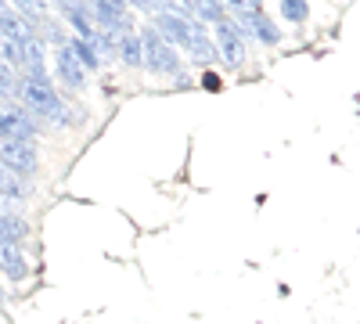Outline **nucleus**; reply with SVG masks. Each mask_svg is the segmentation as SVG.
Listing matches in <instances>:
<instances>
[{
    "label": "nucleus",
    "mask_w": 360,
    "mask_h": 324,
    "mask_svg": "<svg viewBox=\"0 0 360 324\" xmlns=\"http://www.w3.org/2000/svg\"><path fill=\"white\" fill-rule=\"evenodd\" d=\"M141 51H144V65L152 72H176L180 69L176 51L155 33V29H144L141 33Z\"/></svg>",
    "instance_id": "nucleus-1"
},
{
    "label": "nucleus",
    "mask_w": 360,
    "mask_h": 324,
    "mask_svg": "<svg viewBox=\"0 0 360 324\" xmlns=\"http://www.w3.org/2000/svg\"><path fill=\"white\" fill-rule=\"evenodd\" d=\"M18 101H22L25 112H33V115H54V119H58V115H65L62 101H58L54 91H51V83H29V79H22Z\"/></svg>",
    "instance_id": "nucleus-2"
},
{
    "label": "nucleus",
    "mask_w": 360,
    "mask_h": 324,
    "mask_svg": "<svg viewBox=\"0 0 360 324\" xmlns=\"http://www.w3.org/2000/svg\"><path fill=\"white\" fill-rule=\"evenodd\" d=\"M0 166L8 173H37V152H33V141H0Z\"/></svg>",
    "instance_id": "nucleus-3"
},
{
    "label": "nucleus",
    "mask_w": 360,
    "mask_h": 324,
    "mask_svg": "<svg viewBox=\"0 0 360 324\" xmlns=\"http://www.w3.org/2000/svg\"><path fill=\"white\" fill-rule=\"evenodd\" d=\"M217 44H220V58L227 65H242L245 62V44H242V29L234 22H217Z\"/></svg>",
    "instance_id": "nucleus-4"
},
{
    "label": "nucleus",
    "mask_w": 360,
    "mask_h": 324,
    "mask_svg": "<svg viewBox=\"0 0 360 324\" xmlns=\"http://www.w3.org/2000/svg\"><path fill=\"white\" fill-rule=\"evenodd\" d=\"M195 33H202V29L184 11H162L159 15V37H166L173 44H188V37H195Z\"/></svg>",
    "instance_id": "nucleus-5"
},
{
    "label": "nucleus",
    "mask_w": 360,
    "mask_h": 324,
    "mask_svg": "<svg viewBox=\"0 0 360 324\" xmlns=\"http://www.w3.org/2000/svg\"><path fill=\"white\" fill-rule=\"evenodd\" d=\"M238 18H242V37H249V33H256L263 44H278V29H274V22H270L263 11H238Z\"/></svg>",
    "instance_id": "nucleus-6"
},
{
    "label": "nucleus",
    "mask_w": 360,
    "mask_h": 324,
    "mask_svg": "<svg viewBox=\"0 0 360 324\" xmlns=\"http://www.w3.org/2000/svg\"><path fill=\"white\" fill-rule=\"evenodd\" d=\"M58 72H62V79H65L69 86H83V65L76 62V54H72L69 44L58 51Z\"/></svg>",
    "instance_id": "nucleus-7"
},
{
    "label": "nucleus",
    "mask_w": 360,
    "mask_h": 324,
    "mask_svg": "<svg viewBox=\"0 0 360 324\" xmlns=\"http://www.w3.org/2000/svg\"><path fill=\"white\" fill-rule=\"evenodd\" d=\"M0 271H4L11 281H22V278L29 274L25 259H22V252H18L15 245H0Z\"/></svg>",
    "instance_id": "nucleus-8"
},
{
    "label": "nucleus",
    "mask_w": 360,
    "mask_h": 324,
    "mask_svg": "<svg viewBox=\"0 0 360 324\" xmlns=\"http://www.w3.org/2000/svg\"><path fill=\"white\" fill-rule=\"evenodd\" d=\"M184 15H198L202 22H224V4L220 0H184Z\"/></svg>",
    "instance_id": "nucleus-9"
},
{
    "label": "nucleus",
    "mask_w": 360,
    "mask_h": 324,
    "mask_svg": "<svg viewBox=\"0 0 360 324\" xmlns=\"http://www.w3.org/2000/svg\"><path fill=\"white\" fill-rule=\"evenodd\" d=\"M0 58H4V65H8V69H25L22 40H15V37H0Z\"/></svg>",
    "instance_id": "nucleus-10"
},
{
    "label": "nucleus",
    "mask_w": 360,
    "mask_h": 324,
    "mask_svg": "<svg viewBox=\"0 0 360 324\" xmlns=\"http://www.w3.org/2000/svg\"><path fill=\"white\" fill-rule=\"evenodd\" d=\"M119 54H123V62H127V65H144L141 40H137V37H130V33L119 37Z\"/></svg>",
    "instance_id": "nucleus-11"
},
{
    "label": "nucleus",
    "mask_w": 360,
    "mask_h": 324,
    "mask_svg": "<svg viewBox=\"0 0 360 324\" xmlns=\"http://www.w3.org/2000/svg\"><path fill=\"white\" fill-rule=\"evenodd\" d=\"M25 234V223L15 216H0V245H15Z\"/></svg>",
    "instance_id": "nucleus-12"
},
{
    "label": "nucleus",
    "mask_w": 360,
    "mask_h": 324,
    "mask_svg": "<svg viewBox=\"0 0 360 324\" xmlns=\"http://www.w3.org/2000/svg\"><path fill=\"white\" fill-rule=\"evenodd\" d=\"M69 47H72V54H76V62H79V65H86V69H98V65H101V58H98V51L90 47L86 40H72Z\"/></svg>",
    "instance_id": "nucleus-13"
},
{
    "label": "nucleus",
    "mask_w": 360,
    "mask_h": 324,
    "mask_svg": "<svg viewBox=\"0 0 360 324\" xmlns=\"http://www.w3.org/2000/svg\"><path fill=\"white\" fill-rule=\"evenodd\" d=\"M184 47H188V54H191V58H198V62H209V58L217 54V51H213V44H209L202 33L188 37V44H184Z\"/></svg>",
    "instance_id": "nucleus-14"
},
{
    "label": "nucleus",
    "mask_w": 360,
    "mask_h": 324,
    "mask_svg": "<svg viewBox=\"0 0 360 324\" xmlns=\"http://www.w3.org/2000/svg\"><path fill=\"white\" fill-rule=\"evenodd\" d=\"M18 91H22V79L0 62V98H18Z\"/></svg>",
    "instance_id": "nucleus-15"
},
{
    "label": "nucleus",
    "mask_w": 360,
    "mask_h": 324,
    "mask_svg": "<svg viewBox=\"0 0 360 324\" xmlns=\"http://www.w3.org/2000/svg\"><path fill=\"white\" fill-rule=\"evenodd\" d=\"M281 15L288 22H307L310 8H307V0H281Z\"/></svg>",
    "instance_id": "nucleus-16"
},
{
    "label": "nucleus",
    "mask_w": 360,
    "mask_h": 324,
    "mask_svg": "<svg viewBox=\"0 0 360 324\" xmlns=\"http://www.w3.org/2000/svg\"><path fill=\"white\" fill-rule=\"evenodd\" d=\"M15 8H18L29 22H40V18H44V4H40V0H15Z\"/></svg>",
    "instance_id": "nucleus-17"
},
{
    "label": "nucleus",
    "mask_w": 360,
    "mask_h": 324,
    "mask_svg": "<svg viewBox=\"0 0 360 324\" xmlns=\"http://www.w3.org/2000/svg\"><path fill=\"white\" fill-rule=\"evenodd\" d=\"M202 86H205V91H213V94H217V91H220V86H224V83H220V76H217V72H205V79H202Z\"/></svg>",
    "instance_id": "nucleus-18"
},
{
    "label": "nucleus",
    "mask_w": 360,
    "mask_h": 324,
    "mask_svg": "<svg viewBox=\"0 0 360 324\" xmlns=\"http://www.w3.org/2000/svg\"><path fill=\"white\" fill-rule=\"evenodd\" d=\"M134 8H152V0H130Z\"/></svg>",
    "instance_id": "nucleus-19"
},
{
    "label": "nucleus",
    "mask_w": 360,
    "mask_h": 324,
    "mask_svg": "<svg viewBox=\"0 0 360 324\" xmlns=\"http://www.w3.org/2000/svg\"><path fill=\"white\" fill-rule=\"evenodd\" d=\"M0 303H4V292H0Z\"/></svg>",
    "instance_id": "nucleus-20"
},
{
    "label": "nucleus",
    "mask_w": 360,
    "mask_h": 324,
    "mask_svg": "<svg viewBox=\"0 0 360 324\" xmlns=\"http://www.w3.org/2000/svg\"><path fill=\"white\" fill-rule=\"evenodd\" d=\"M0 33H4V29H0Z\"/></svg>",
    "instance_id": "nucleus-21"
}]
</instances>
